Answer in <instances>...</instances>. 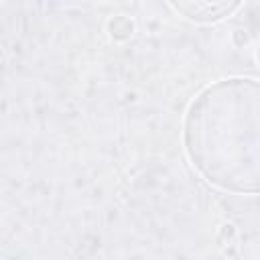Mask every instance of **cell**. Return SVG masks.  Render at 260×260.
Segmentation results:
<instances>
[{"mask_svg": "<svg viewBox=\"0 0 260 260\" xmlns=\"http://www.w3.org/2000/svg\"><path fill=\"white\" fill-rule=\"evenodd\" d=\"M187 148L209 181L234 191H260V85L232 79L193 104Z\"/></svg>", "mask_w": 260, "mask_h": 260, "instance_id": "obj_1", "label": "cell"}, {"mask_svg": "<svg viewBox=\"0 0 260 260\" xmlns=\"http://www.w3.org/2000/svg\"><path fill=\"white\" fill-rule=\"evenodd\" d=\"M238 4H177L175 8L181 12H187L191 18H199V20H213L219 18L228 12H232Z\"/></svg>", "mask_w": 260, "mask_h": 260, "instance_id": "obj_2", "label": "cell"}]
</instances>
